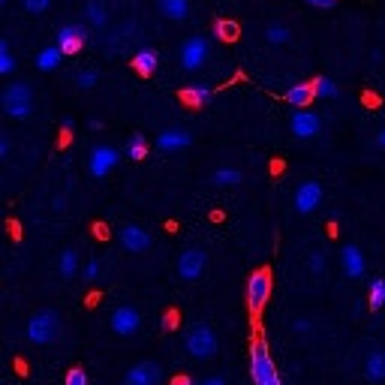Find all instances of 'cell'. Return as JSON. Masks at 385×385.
<instances>
[{
	"label": "cell",
	"instance_id": "7c38bea8",
	"mask_svg": "<svg viewBox=\"0 0 385 385\" xmlns=\"http://www.w3.org/2000/svg\"><path fill=\"white\" fill-rule=\"evenodd\" d=\"M322 202V187L316 181H304L298 190H295V211L298 214H313Z\"/></svg>",
	"mask_w": 385,
	"mask_h": 385
},
{
	"label": "cell",
	"instance_id": "83f0119b",
	"mask_svg": "<svg viewBox=\"0 0 385 385\" xmlns=\"http://www.w3.org/2000/svg\"><path fill=\"white\" fill-rule=\"evenodd\" d=\"M313 91H316V97H322V99H331V97H337L340 91H337V85L328 79V75H316L313 79Z\"/></svg>",
	"mask_w": 385,
	"mask_h": 385
},
{
	"label": "cell",
	"instance_id": "9c48e42d",
	"mask_svg": "<svg viewBox=\"0 0 385 385\" xmlns=\"http://www.w3.org/2000/svg\"><path fill=\"white\" fill-rule=\"evenodd\" d=\"M118 151H114L112 145H97L91 151V157H87V169H91L94 178H106L114 166H118Z\"/></svg>",
	"mask_w": 385,
	"mask_h": 385
},
{
	"label": "cell",
	"instance_id": "30bf717a",
	"mask_svg": "<svg viewBox=\"0 0 385 385\" xmlns=\"http://www.w3.org/2000/svg\"><path fill=\"white\" fill-rule=\"evenodd\" d=\"M139 325H142V313H139L136 307H130V304H124V307H118V310L112 313V331L114 335L130 337V335L139 331Z\"/></svg>",
	"mask_w": 385,
	"mask_h": 385
},
{
	"label": "cell",
	"instance_id": "cb8c5ba5",
	"mask_svg": "<svg viewBox=\"0 0 385 385\" xmlns=\"http://www.w3.org/2000/svg\"><path fill=\"white\" fill-rule=\"evenodd\" d=\"M75 274H79V250L75 247H67L60 253V277L72 280Z\"/></svg>",
	"mask_w": 385,
	"mask_h": 385
},
{
	"label": "cell",
	"instance_id": "8fae6325",
	"mask_svg": "<svg viewBox=\"0 0 385 385\" xmlns=\"http://www.w3.org/2000/svg\"><path fill=\"white\" fill-rule=\"evenodd\" d=\"M118 241H121L124 250L145 253V250L151 247V232H148V229H142V226H136V223H126V226H121Z\"/></svg>",
	"mask_w": 385,
	"mask_h": 385
},
{
	"label": "cell",
	"instance_id": "f546056e",
	"mask_svg": "<svg viewBox=\"0 0 385 385\" xmlns=\"http://www.w3.org/2000/svg\"><path fill=\"white\" fill-rule=\"evenodd\" d=\"M12 70H16V60L9 55V43L4 40L0 43V75H12Z\"/></svg>",
	"mask_w": 385,
	"mask_h": 385
},
{
	"label": "cell",
	"instance_id": "d4e9b609",
	"mask_svg": "<svg viewBox=\"0 0 385 385\" xmlns=\"http://www.w3.org/2000/svg\"><path fill=\"white\" fill-rule=\"evenodd\" d=\"M124 153H126V157H130L133 163L145 160V153H148V142H145V136L133 133L130 139H126V145H124Z\"/></svg>",
	"mask_w": 385,
	"mask_h": 385
},
{
	"label": "cell",
	"instance_id": "603a6c76",
	"mask_svg": "<svg viewBox=\"0 0 385 385\" xmlns=\"http://www.w3.org/2000/svg\"><path fill=\"white\" fill-rule=\"evenodd\" d=\"M85 16H87V24H91V28H106V4H102V0H87V6H85Z\"/></svg>",
	"mask_w": 385,
	"mask_h": 385
},
{
	"label": "cell",
	"instance_id": "b9f144b4",
	"mask_svg": "<svg viewBox=\"0 0 385 385\" xmlns=\"http://www.w3.org/2000/svg\"><path fill=\"white\" fill-rule=\"evenodd\" d=\"M376 145H379V148H385V130H379V133H376Z\"/></svg>",
	"mask_w": 385,
	"mask_h": 385
},
{
	"label": "cell",
	"instance_id": "4fadbf2b",
	"mask_svg": "<svg viewBox=\"0 0 385 385\" xmlns=\"http://www.w3.org/2000/svg\"><path fill=\"white\" fill-rule=\"evenodd\" d=\"M163 374H160V367L153 364V362H139L133 364L130 370H126V376H124V385H160Z\"/></svg>",
	"mask_w": 385,
	"mask_h": 385
},
{
	"label": "cell",
	"instance_id": "d590c367",
	"mask_svg": "<svg viewBox=\"0 0 385 385\" xmlns=\"http://www.w3.org/2000/svg\"><path fill=\"white\" fill-rule=\"evenodd\" d=\"M307 265H310V271H313V274H322V271H325V259H322V253H310V259H307Z\"/></svg>",
	"mask_w": 385,
	"mask_h": 385
},
{
	"label": "cell",
	"instance_id": "52a82bcc",
	"mask_svg": "<svg viewBox=\"0 0 385 385\" xmlns=\"http://www.w3.org/2000/svg\"><path fill=\"white\" fill-rule=\"evenodd\" d=\"M205 265H208V256L199 247H187L178 256V274H181V280H190V283L205 274Z\"/></svg>",
	"mask_w": 385,
	"mask_h": 385
},
{
	"label": "cell",
	"instance_id": "44dd1931",
	"mask_svg": "<svg viewBox=\"0 0 385 385\" xmlns=\"http://www.w3.org/2000/svg\"><path fill=\"white\" fill-rule=\"evenodd\" d=\"M364 376L370 382H385V355L382 352H370L364 362Z\"/></svg>",
	"mask_w": 385,
	"mask_h": 385
},
{
	"label": "cell",
	"instance_id": "5bb4252c",
	"mask_svg": "<svg viewBox=\"0 0 385 385\" xmlns=\"http://www.w3.org/2000/svg\"><path fill=\"white\" fill-rule=\"evenodd\" d=\"M340 265H343L346 277H362V274L367 271V259H364V253H362V247H358V244H343Z\"/></svg>",
	"mask_w": 385,
	"mask_h": 385
},
{
	"label": "cell",
	"instance_id": "7bdbcfd3",
	"mask_svg": "<svg viewBox=\"0 0 385 385\" xmlns=\"http://www.w3.org/2000/svg\"><path fill=\"white\" fill-rule=\"evenodd\" d=\"M0 4H6V0H0Z\"/></svg>",
	"mask_w": 385,
	"mask_h": 385
},
{
	"label": "cell",
	"instance_id": "74e56055",
	"mask_svg": "<svg viewBox=\"0 0 385 385\" xmlns=\"http://www.w3.org/2000/svg\"><path fill=\"white\" fill-rule=\"evenodd\" d=\"M310 6H316V9H331L335 6V0H307Z\"/></svg>",
	"mask_w": 385,
	"mask_h": 385
},
{
	"label": "cell",
	"instance_id": "3957f363",
	"mask_svg": "<svg viewBox=\"0 0 385 385\" xmlns=\"http://www.w3.org/2000/svg\"><path fill=\"white\" fill-rule=\"evenodd\" d=\"M58 328H60V319L55 310H40L31 316L28 322V340L36 343V346H45L58 337Z\"/></svg>",
	"mask_w": 385,
	"mask_h": 385
},
{
	"label": "cell",
	"instance_id": "60d3db41",
	"mask_svg": "<svg viewBox=\"0 0 385 385\" xmlns=\"http://www.w3.org/2000/svg\"><path fill=\"white\" fill-rule=\"evenodd\" d=\"M172 385H192V379H190V376H175Z\"/></svg>",
	"mask_w": 385,
	"mask_h": 385
},
{
	"label": "cell",
	"instance_id": "ab89813d",
	"mask_svg": "<svg viewBox=\"0 0 385 385\" xmlns=\"http://www.w3.org/2000/svg\"><path fill=\"white\" fill-rule=\"evenodd\" d=\"M202 385H226V379H223V376H208Z\"/></svg>",
	"mask_w": 385,
	"mask_h": 385
},
{
	"label": "cell",
	"instance_id": "7a4b0ae2",
	"mask_svg": "<svg viewBox=\"0 0 385 385\" xmlns=\"http://www.w3.org/2000/svg\"><path fill=\"white\" fill-rule=\"evenodd\" d=\"M184 346H187V352L192 355V358H214L217 355V335H214V328H208V325H192L190 331H187V337H184Z\"/></svg>",
	"mask_w": 385,
	"mask_h": 385
},
{
	"label": "cell",
	"instance_id": "f35d334b",
	"mask_svg": "<svg viewBox=\"0 0 385 385\" xmlns=\"http://www.w3.org/2000/svg\"><path fill=\"white\" fill-rule=\"evenodd\" d=\"M9 148H12L9 136H0V157H6V153H9Z\"/></svg>",
	"mask_w": 385,
	"mask_h": 385
},
{
	"label": "cell",
	"instance_id": "8d00e7d4",
	"mask_svg": "<svg viewBox=\"0 0 385 385\" xmlns=\"http://www.w3.org/2000/svg\"><path fill=\"white\" fill-rule=\"evenodd\" d=\"M295 331L307 335V331H313V322H310V319H295Z\"/></svg>",
	"mask_w": 385,
	"mask_h": 385
},
{
	"label": "cell",
	"instance_id": "f1b7e54d",
	"mask_svg": "<svg viewBox=\"0 0 385 385\" xmlns=\"http://www.w3.org/2000/svg\"><path fill=\"white\" fill-rule=\"evenodd\" d=\"M367 304H370V310H379V307L385 304V280H382V277H376L374 283H370V298H367Z\"/></svg>",
	"mask_w": 385,
	"mask_h": 385
},
{
	"label": "cell",
	"instance_id": "e0dca14e",
	"mask_svg": "<svg viewBox=\"0 0 385 385\" xmlns=\"http://www.w3.org/2000/svg\"><path fill=\"white\" fill-rule=\"evenodd\" d=\"M157 63H160L157 48H139L136 58H133V70L142 72V75H151L153 70H157Z\"/></svg>",
	"mask_w": 385,
	"mask_h": 385
},
{
	"label": "cell",
	"instance_id": "4316f807",
	"mask_svg": "<svg viewBox=\"0 0 385 385\" xmlns=\"http://www.w3.org/2000/svg\"><path fill=\"white\" fill-rule=\"evenodd\" d=\"M265 40L271 43V45H286L292 40V31L286 28V24L274 21V24H268V28H265Z\"/></svg>",
	"mask_w": 385,
	"mask_h": 385
},
{
	"label": "cell",
	"instance_id": "6da1fadb",
	"mask_svg": "<svg viewBox=\"0 0 385 385\" xmlns=\"http://www.w3.org/2000/svg\"><path fill=\"white\" fill-rule=\"evenodd\" d=\"M0 102H4V112L9 114V118H28L31 109H33V91L28 82H12L4 87V94H0Z\"/></svg>",
	"mask_w": 385,
	"mask_h": 385
},
{
	"label": "cell",
	"instance_id": "9a60e30c",
	"mask_svg": "<svg viewBox=\"0 0 385 385\" xmlns=\"http://www.w3.org/2000/svg\"><path fill=\"white\" fill-rule=\"evenodd\" d=\"M63 55H75V51H82L85 45V28L82 24H63L58 31V43H55Z\"/></svg>",
	"mask_w": 385,
	"mask_h": 385
},
{
	"label": "cell",
	"instance_id": "d6a6232c",
	"mask_svg": "<svg viewBox=\"0 0 385 385\" xmlns=\"http://www.w3.org/2000/svg\"><path fill=\"white\" fill-rule=\"evenodd\" d=\"M24 12H31V16H40V12H45L51 6V0H21Z\"/></svg>",
	"mask_w": 385,
	"mask_h": 385
},
{
	"label": "cell",
	"instance_id": "7402d4cb",
	"mask_svg": "<svg viewBox=\"0 0 385 385\" xmlns=\"http://www.w3.org/2000/svg\"><path fill=\"white\" fill-rule=\"evenodd\" d=\"M241 181H244L241 169H232V166H223V169H214L211 172V184H217V187H235Z\"/></svg>",
	"mask_w": 385,
	"mask_h": 385
},
{
	"label": "cell",
	"instance_id": "ac0fdd59",
	"mask_svg": "<svg viewBox=\"0 0 385 385\" xmlns=\"http://www.w3.org/2000/svg\"><path fill=\"white\" fill-rule=\"evenodd\" d=\"M313 97H316V91H313V85H292L289 91H286V99H289V106H295V109H307L313 102Z\"/></svg>",
	"mask_w": 385,
	"mask_h": 385
},
{
	"label": "cell",
	"instance_id": "484cf974",
	"mask_svg": "<svg viewBox=\"0 0 385 385\" xmlns=\"http://www.w3.org/2000/svg\"><path fill=\"white\" fill-rule=\"evenodd\" d=\"M184 99L190 102V106H196V109L208 106V102H211V87L208 85H192V87H187V91H184Z\"/></svg>",
	"mask_w": 385,
	"mask_h": 385
},
{
	"label": "cell",
	"instance_id": "5b68a950",
	"mask_svg": "<svg viewBox=\"0 0 385 385\" xmlns=\"http://www.w3.org/2000/svg\"><path fill=\"white\" fill-rule=\"evenodd\" d=\"M208 55H211L208 40H205V36H190V40H184V45H181V67L187 72H196V70L205 67Z\"/></svg>",
	"mask_w": 385,
	"mask_h": 385
},
{
	"label": "cell",
	"instance_id": "4dcf8cb0",
	"mask_svg": "<svg viewBox=\"0 0 385 385\" xmlns=\"http://www.w3.org/2000/svg\"><path fill=\"white\" fill-rule=\"evenodd\" d=\"M214 33H217V40H235L238 36V24L235 21H217V28H214Z\"/></svg>",
	"mask_w": 385,
	"mask_h": 385
},
{
	"label": "cell",
	"instance_id": "ffe728a7",
	"mask_svg": "<svg viewBox=\"0 0 385 385\" xmlns=\"http://www.w3.org/2000/svg\"><path fill=\"white\" fill-rule=\"evenodd\" d=\"M60 60H63V51L58 45H45V48H40V55H36V70L51 72L60 67Z\"/></svg>",
	"mask_w": 385,
	"mask_h": 385
},
{
	"label": "cell",
	"instance_id": "1f68e13d",
	"mask_svg": "<svg viewBox=\"0 0 385 385\" xmlns=\"http://www.w3.org/2000/svg\"><path fill=\"white\" fill-rule=\"evenodd\" d=\"M97 82H99V72L97 70H82L79 75H75V85L85 87V91H87V87H94Z\"/></svg>",
	"mask_w": 385,
	"mask_h": 385
},
{
	"label": "cell",
	"instance_id": "277c9868",
	"mask_svg": "<svg viewBox=\"0 0 385 385\" xmlns=\"http://www.w3.org/2000/svg\"><path fill=\"white\" fill-rule=\"evenodd\" d=\"M250 374H253L256 385H280L277 367L271 362V355H268L265 343H253V349H250Z\"/></svg>",
	"mask_w": 385,
	"mask_h": 385
},
{
	"label": "cell",
	"instance_id": "836d02e7",
	"mask_svg": "<svg viewBox=\"0 0 385 385\" xmlns=\"http://www.w3.org/2000/svg\"><path fill=\"white\" fill-rule=\"evenodd\" d=\"M99 271H102V262L91 259V262H87V268H85V280H87V283H94V280L99 277Z\"/></svg>",
	"mask_w": 385,
	"mask_h": 385
},
{
	"label": "cell",
	"instance_id": "d6986e66",
	"mask_svg": "<svg viewBox=\"0 0 385 385\" xmlns=\"http://www.w3.org/2000/svg\"><path fill=\"white\" fill-rule=\"evenodd\" d=\"M157 6L172 21H184L190 16V0H157Z\"/></svg>",
	"mask_w": 385,
	"mask_h": 385
},
{
	"label": "cell",
	"instance_id": "8992f818",
	"mask_svg": "<svg viewBox=\"0 0 385 385\" xmlns=\"http://www.w3.org/2000/svg\"><path fill=\"white\" fill-rule=\"evenodd\" d=\"M268 298H271V274L265 271H253L250 280H247V304L250 310H262V307L268 304Z\"/></svg>",
	"mask_w": 385,
	"mask_h": 385
},
{
	"label": "cell",
	"instance_id": "e575fe53",
	"mask_svg": "<svg viewBox=\"0 0 385 385\" xmlns=\"http://www.w3.org/2000/svg\"><path fill=\"white\" fill-rule=\"evenodd\" d=\"M67 385H87V374L82 367H72L67 374Z\"/></svg>",
	"mask_w": 385,
	"mask_h": 385
},
{
	"label": "cell",
	"instance_id": "2e32d148",
	"mask_svg": "<svg viewBox=\"0 0 385 385\" xmlns=\"http://www.w3.org/2000/svg\"><path fill=\"white\" fill-rule=\"evenodd\" d=\"M187 145H192V136L187 130H163L157 136V148L166 153H175V151H184Z\"/></svg>",
	"mask_w": 385,
	"mask_h": 385
},
{
	"label": "cell",
	"instance_id": "ba28073f",
	"mask_svg": "<svg viewBox=\"0 0 385 385\" xmlns=\"http://www.w3.org/2000/svg\"><path fill=\"white\" fill-rule=\"evenodd\" d=\"M289 130H292L295 139H313V136H319V130H322V118H319L316 112L298 109L289 118Z\"/></svg>",
	"mask_w": 385,
	"mask_h": 385
}]
</instances>
